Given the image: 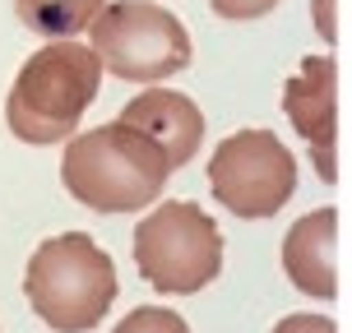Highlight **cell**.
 <instances>
[{"mask_svg": "<svg viewBox=\"0 0 352 333\" xmlns=\"http://www.w3.org/2000/svg\"><path fill=\"white\" fill-rule=\"evenodd\" d=\"M98 84H102V60L93 56V47L47 42L42 51L23 60L10 97H5L10 135L19 143H33V148L74 139L84 111L98 97Z\"/></svg>", "mask_w": 352, "mask_h": 333, "instance_id": "7a4b0ae2", "label": "cell"}, {"mask_svg": "<svg viewBox=\"0 0 352 333\" xmlns=\"http://www.w3.org/2000/svg\"><path fill=\"white\" fill-rule=\"evenodd\" d=\"M93 56L125 84H162L190 65L186 23L153 0H116L93 19Z\"/></svg>", "mask_w": 352, "mask_h": 333, "instance_id": "5b68a950", "label": "cell"}, {"mask_svg": "<svg viewBox=\"0 0 352 333\" xmlns=\"http://www.w3.org/2000/svg\"><path fill=\"white\" fill-rule=\"evenodd\" d=\"M116 121L130 125L135 135H144L167 158L172 172L190 167V158L199 153V143H204V111L186 93H167V88H153V93L130 97Z\"/></svg>", "mask_w": 352, "mask_h": 333, "instance_id": "ba28073f", "label": "cell"}, {"mask_svg": "<svg viewBox=\"0 0 352 333\" xmlns=\"http://www.w3.org/2000/svg\"><path fill=\"white\" fill-rule=\"evenodd\" d=\"M209 190L236 218H274L297 190V158L274 130H241L213 148Z\"/></svg>", "mask_w": 352, "mask_h": 333, "instance_id": "8992f818", "label": "cell"}, {"mask_svg": "<svg viewBox=\"0 0 352 333\" xmlns=\"http://www.w3.org/2000/svg\"><path fill=\"white\" fill-rule=\"evenodd\" d=\"M111 0H14L19 23L37 37H52V42H70L74 33L93 28V19L102 14Z\"/></svg>", "mask_w": 352, "mask_h": 333, "instance_id": "30bf717a", "label": "cell"}, {"mask_svg": "<svg viewBox=\"0 0 352 333\" xmlns=\"http://www.w3.org/2000/svg\"><path fill=\"white\" fill-rule=\"evenodd\" d=\"M167 158L153 143L135 135L130 125H93L84 135L65 139L60 181L65 190L93 213H140L162 199L167 185Z\"/></svg>", "mask_w": 352, "mask_h": 333, "instance_id": "6da1fadb", "label": "cell"}, {"mask_svg": "<svg viewBox=\"0 0 352 333\" xmlns=\"http://www.w3.org/2000/svg\"><path fill=\"white\" fill-rule=\"evenodd\" d=\"M135 264L148 287L195 297L223 273V231L190 199H167L135 227Z\"/></svg>", "mask_w": 352, "mask_h": 333, "instance_id": "277c9868", "label": "cell"}, {"mask_svg": "<svg viewBox=\"0 0 352 333\" xmlns=\"http://www.w3.org/2000/svg\"><path fill=\"white\" fill-rule=\"evenodd\" d=\"M311 19H316V33L324 37V47H334L338 42V10H334V0H311Z\"/></svg>", "mask_w": 352, "mask_h": 333, "instance_id": "5bb4252c", "label": "cell"}, {"mask_svg": "<svg viewBox=\"0 0 352 333\" xmlns=\"http://www.w3.org/2000/svg\"><path fill=\"white\" fill-rule=\"evenodd\" d=\"M269 333H338V324L329 315H283Z\"/></svg>", "mask_w": 352, "mask_h": 333, "instance_id": "4fadbf2b", "label": "cell"}, {"mask_svg": "<svg viewBox=\"0 0 352 333\" xmlns=\"http://www.w3.org/2000/svg\"><path fill=\"white\" fill-rule=\"evenodd\" d=\"M23 297L47 329L88 333L116 301V264L88 231H60L33 250Z\"/></svg>", "mask_w": 352, "mask_h": 333, "instance_id": "3957f363", "label": "cell"}, {"mask_svg": "<svg viewBox=\"0 0 352 333\" xmlns=\"http://www.w3.org/2000/svg\"><path fill=\"white\" fill-rule=\"evenodd\" d=\"M283 273L292 278L297 292L316 301L338 297V209H324L297 218L283 236Z\"/></svg>", "mask_w": 352, "mask_h": 333, "instance_id": "9c48e42d", "label": "cell"}, {"mask_svg": "<svg viewBox=\"0 0 352 333\" xmlns=\"http://www.w3.org/2000/svg\"><path fill=\"white\" fill-rule=\"evenodd\" d=\"M111 333H190V324L167 306H135Z\"/></svg>", "mask_w": 352, "mask_h": 333, "instance_id": "8fae6325", "label": "cell"}, {"mask_svg": "<svg viewBox=\"0 0 352 333\" xmlns=\"http://www.w3.org/2000/svg\"><path fill=\"white\" fill-rule=\"evenodd\" d=\"M283 111L301 139L311 143L320 181H338V60L334 56H306L297 74L283 84Z\"/></svg>", "mask_w": 352, "mask_h": 333, "instance_id": "52a82bcc", "label": "cell"}, {"mask_svg": "<svg viewBox=\"0 0 352 333\" xmlns=\"http://www.w3.org/2000/svg\"><path fill=\"white\" fill-rule=\"evenodd\" d=\"M218 19H232V23H246V19H264L269 10H278V0H209Z\"/></svg>", "mask_w": 352, "mask_h": 333, "instance_id": "7c38bea8", "label": "cell"}]
</instances>
